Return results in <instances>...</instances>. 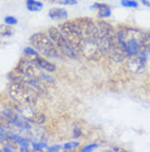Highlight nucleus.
I'll use <instances>...</instances> for the list:
<instances>
[{"label":"nucleus","mask_w":150,"mask_h":152,"mask_svg":"<svg viewBox=\"0 0 150 152\" xmlns=\"http://www.w3.org/2000/svg\"><path fill=\"white\" fill-rule=\"evenodd\" d=\"M61 148H63L61 145H54V147H49V148H47V151H59Z\"/></svg>","instance_id":"nucleus-24"},{"label":"nucleus","mask_w":150,"mask_h":152,"mask_svg":"<svg viewBox=\"0 0 150 152\" xmlns=\"http://www.w3.org/2000/svg\"><path fill=\"white\" fill-rule=\"evenodd\" d=\"M30 42L34 49H36L46 57L56 58V60L64 58V54L58 50V48L55 45V43L52 41V39L49 38L47 33L38 32L31 37Z\"/></svg>","instance_id":"nucleus-3"},{"label":"nucleus","mask_w":150,"mask_h":152,"mask_svg":"<svg viewBox=\"0 0 150 152\" xmlns=\"http://www.w3.org/2000/svg\"><path fill=\"white\" fill-rule=\"evenodd\" d=\"M47 34L52 39V41L55 43V45L58 48V50L64 54V56H67L69 58H75V60L78 58V56L80 55L79 52L67 41V39L61 33L59 28H50L48 29Z\"/></svg>","instance_id":"nucleus-5"},{"label":"nucleus","mask_w":150,"mask_h":152,"mask_svg":"<svg viewBox=\"0 0 150 152\" xmlns=\"http://www.w3.org/2000/svg\"><path fill=\"white\" fill-rule=\"evenodd\" d=\"M58 28L65 38L67 39V41L79 52L80 46H81V41H82V33H81V29L79 27V24L76 22V20L66 21L63 24H60Z\"/></svg>","instance_id":"nucleus-6"},{"label":"nucleus","mask_w":150,"mask_h":152,"mask_svg":"<svg viewBox=\"0 0 150 152\" xmlns=\"http://www.w3.org/2000/svg\"><path fill=\"white\" fill-rule=\"evenodd\" d=\"M48 17L52 20L60 21V20L67 19L68 12L64 8H52L48 11Z\"/></svg>","instance_id":"nucleus-11"},{"label":"nucleus","mask_w":150,"mask_h":152,"mask_svg":"<svg viewBox=\"0 0 150 152\" xmlns=\"http://www.w3.org/2000/svg\"><path fill=\"white\" fill-rule=\"evenodd\" d=\"M25 6L26 9L32 12L41 11L42 9H43V4H42L41 1H38V0H26Z\"/></svg>","instance_id":"nucleus-12"},{"label":"nucleus","mask_w":150,"mask_h":152,"mask_svg":"<svg viewBox=\"0 0 150 152\" xmlns=\"http://www.w3.org/2000/svg\"><path fill=\"white\" fill-rule=\"evenodd\" d=\"M78 147H80V142H79V141H71V142H66V143L63 145L64 150H67V151H69V150H74V149L78 148Z\"/></svg>","instance_id":"nucleus-17"},{"label":"nucleus","mask_w":150,"mask_h":152,"mask_svg":"<svg viewBox=\"0 0 150 152\" xmlns=\"http://www.w3.org/2000/svg\"><path fill=\"white\" fill-rule=\"evenodd\" d=\"M116 40L126 57L136 55L141 50H150V32L131 26H122L116 31Z\"/></svg>","instance_id":"nucleus-1"},{"label":"nucleus","mask_w":150,"mask_h":152,"mask_svg":"<svg viewBox=\"0 0 150 152\" xmlns=\"http://www.w3.org/2000/svg\"><path fill=\"white\" fill-rule=\"evenodd\" d=\"M12 29L9 24H2L0 26V38H9L12 35Z\"/></svg>","instance_id":"nucleus-13"},{"label":"nucleus","mask_w":150,"mask_h":152,"mask_svg":"<svg viewBox=\"0 0 150 152\" xmlns=\"http://www.w3.org/2000/svg\"><path fill=\"white\" fill-rule=\"evenodd\" d=\"M33 150L34 151H42L43 149L48 148L46 143H33Z\"/></svg>","instance_id":"nucleus-22"},{"label":"nucleus","mask_w":150,"mask_h":152,"mask_svg":"<svg viewBox=\"0 0 150 152\" xmlns=\"http://www.w3.org/2000/svg\"><path fill=\"white\" fill-rule=\"evenodd\" d=\"M92 9L98 11L99 18H101V19L109 18V17H111V13H112L110 6L105 4H101V2H97V4H92Z\"/></svg>","instance_id":"nucleus-10"},{"label":"nucleus","mask_w":150,"mask_h":152,"mask_svg":"<svg viewBox=\"0 0 150 152\" xmlns=\"http://www.w3.org/2000/svg\"><path fill=\"white\" fill-rule=\"evenodd\" d=\"M149 56H150V50H149Z\"/></svg>","instance_id":"nucleus-27"},{"label":"nucleus","mask_w":150,"mask_h":152,"mask_svg":"<svg viewBox=\"0 0 150 152\" xmlns=\"http://www.w3.org/2000/svg\"><path fill=\"white\" fill-rule=\"evenodd\" d=\"M24 54H25L26 56H32V57H36L38 56V52L36 49H33V48H31V46H27L24 49Z\"/></svg>","instance_id":"nucleus-19"},{"label":"nucleus","mask_w":150,"mask_h":152,"mask_svg":"<svg viewBox=\"0 0 150 152\" xmlns=\"http://www.w3.org/2000/svg\"><path fill=\"white\" fill-rule=\"evenodd\" d=\"M81 129H79V128H75L74 129V132H72V136H74V138H79L80 136H81Z\"/></svg>","instance_id":"nucleus-23"},{"label":"nucleus","mask_w":150,"mask_h":152,"mask_svg":"<svg viewBox=\"0 0 150 152\" xmlns=\"http://www.w3.org/2000/svg\"><path fill=\"white\" fill-rule=\"evenodd\" d=\"M9 80L10 84L8 86V94L15 104L29 106L36 104L40 94L26 84L18 73H11L9 75Z\"/></svg>","instance_id":"nucleus-2"},{"label":"nucleus","mask_w":150,"mask_h":152,"mask_svg":"<svg viewBox=\"0 0 150 152\" xmlns=\"http://www.w3.org/2000/svg\"><path fill=\"white\" fill-rule=\"evenodd\" d=\"M40 71L38 66L35 65L32 58H23L17 65L14 72L22 76H35L38 75V72Z\"/></svg>","instance_id":"nucleus-8"},{"label":"nucleus","mask_w":150,"mask_h":152,"mask_svg":"<svg viewBox=\"0 0 150 152\" xmlns=\"http://www.w3.org/2000/svg\"><path fill=\"white\" fill-rule=\"evenodd\" d=\"M99 147L98 143H90V145H86V147H83L82 149H81V151L82 152H88V151H92V150H94V149H97Z\"/></svg>","instance_id":"nucleus-21"},{"label":"nucleus","mask_w":150,"mask_h":152,"mask_svg":"<svg viewBox=\"0 0 150 152\" xmlns=\"http://www.w3.org/2000/svg\"><path fill=\"white\" fill-rule=\"evenodd\" d=\"M120 4L124 8H135V9H137L139 7L138 2L135 0H122Z\"/></svg>","instance_id":"nucleus-16"},{"label":"nucleus","mask_w":150,"mask_h":152,"mask_svg":"<svg viewBox=\"0 0 150 152\" xmlns=\"http://www.w3.org/2000/svg\"><path fill=\"white\" fill-rule=\"evenodd\" d=\"M38 76L40 77V80H41L42 82H44V83L55 84V80L53 78L52 76H49L48 74H47V72H45V71L40 69V72L38 73Z\"/></svg>","instance_id":"nucleus-14"},{"label":"nucleus","mask_w":150,"mask_h":152,"mask_svg":"<svg viewBox=\"0 0 150 152\" xmlns=\"http://www.w3.org/2000/svg\"><path fill=\"white\" fill-rule=\"evenodd\" d=\"M48 2H53V4H63V6H75L78 4L77 0H47Z\"/></svg>","instance_id":"nucleus-15"},{"label":"nucleus","mask_w":150,"mask_h":152,"mask_svg":"<svg viewBox=\"0 0 150 152\" xmlns=\"http://www.w3.org/2000/svg\"><path fill=\"white\" fill-rule=\"evenodd\" d=\"M4 23L9 24V26H15V24H18V20L12 15H7V17H4Z\"/></svg>","instance_id":"nucleus-20"},{"label":"nucleus","mask_w":150,"mask_h":152,"mask_svg":"<svg viewBox=\"0 0 150 152\" xmlns=\"http://www.w3.org/2000/svg\"><path fill=\"white\" fill-rule=\"evenodd\" d=\"M139 1H140L144 6H146V7H150V1H148V0H139Z\"/></svg>","instance_id":"nucleus-25"},{"label":"nucleus","mask_w":150,"mask_h":152,"mask_svg":"<svg viewBox=\"0 0 150 152\" xmlns=\"http://www.w3.org/2000/svg\"><path fill=\"white\" fill-rule=\"evenodd\" d=\"M148 57H149V51H147V50H141L138 54L127 57L126 63H125L126 69L133 74L143 73L146 69Z\"/></svg>","instance_id":"nucleus-7"},{"label":"nucleus","mask_w":150,"mask_h":152,"mask_svg":"<svg viewBox=\"0 0 150 152\" xmlns=\"http://www.w3.org/2000/svg\"><path fill=\"white\" fill-rule=\"evenodd\" d=\"M98 1H104V0H98Z\"/></svg>","instance_id":"nucleus-26"},{"label":"nucleus","mask_w":150,"mask_h":152,"mask_svg":"<svg viewBox=\"0 0 150 152\" xmlns=\"http://www.w3.org/2000/svg\"><path fill=\"white\" fill-rule=\"evenodd\" d=\"M32 60H33V62L35 63V65H36L40 69H42V71H45V72H47V73H54L56 71V66L53 64L52 62L47 61L44 57H41L40 55L36 57H33Z\"/></svg>","instance_id":"nucleus-9"},{"label":"nucleus","mask_w":150,"mask_h":152,"mask_svg":"<svg viewBox=\"0 0 150 152\" xmlns=\"http://www.w3.org/2000/svg\"><path fill=\"white\" fill-rule=\"evenodd\" d=\"M11 121L8 119L4 114H0V127H2V128H9L10 126H11Z\"/></svg>","instance_id":"nucleus-18"},{"label":"nucleus","mask_w":150,"mask_h":152,"mask_svg":"<svg viewBox=\"0 0 150 152\" xmlns=\"http://www.w3.org/2000/svg\"><path fill=\"white\" fill-rule=\"evenodd\" d=\"M99 29V45L101 49L102 55H107L111 46L116 40V31L112 24L99 20L97 22Z\"/></svg>","instance_id":"nucleus-4"}]
</instances>
